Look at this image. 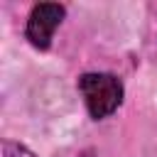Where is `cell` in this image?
Returning <instances> with one entry per match:
<instances>
[{"label":"cell","mask_w":157,"mask_h":157,"mask_svg":"<svg viewBox=\"0 0 157 157\" xmlns=\"http://www.w3.org/2000/svg\"><path fill=\"white\" fill-rule=\"evenodd\" d=\"M76 88L86 103V110L93 120H103L108 115H113L125 96L123 81L115 74H105V71H88L81 74L76 81Z\"/></svg>","instance_id":"6da1fadb"},{"label":"cell","mask_w":157,"mask_h":157,"mask_svg":"<svg viewBox=\"0 0 157 157\" xmlns=\"http://www.w3.org/2000/svg\"><path fill=\"white\" fill-rule=\"evenodd\" d=\"M66 17V7L59 2H37L27 17V27H25V37L29 39V44L39 52H47L52 47V37L54 29L64 22Z\"/></svg>","instance_id":"7a4b0ae2"},{"label":"cell","mask_w":157,"mask_h":157,"mask_svg":"<svg viewBox=\"0 0 157 157\" xmlns=\"http://www.w3.org/2000/svg\"><path fill=\"white\" fill-rule=\"evenodd\" d=\"M2 157H37L29 147L20 145V142H12V140H5L2 142Z\"/></svg>","instance_id":"3957f363"}]
</instances>
